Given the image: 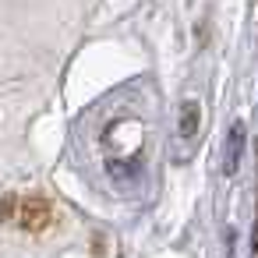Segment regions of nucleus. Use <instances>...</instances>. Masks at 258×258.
I'll list each match as a JSON object with an SVG mask.
<instances>
[{
    "instance_id": "obj_1",
    "label": "nucleus",
    "mask_w": 258,
    "mask_h": 258,
    "mask_svg": "<svg viewBox=\"0 0 258 258\" xmlns=\"http://www.w3.org/2000/svg\"><path fill=\"white\" fill-rule=\"evenodd\" d=\"M0 212H4V219L8 223H15V226H22V230H29V233H39V230H46L50 223H53V205L46 202V198H11V202H4L0 205Z\"/></svg>"
},
{
    "instance_id": "obj_2",
    "label": "nucleus",
    "mask_w": 258,
    "mask_h": 258,
    "mask_svg": "<svg viewBox=\"0 0 258 258\" xmlns=\"http://www.w3.org/2000/svg\"><path fill=\"white\" fill-rule=\"evenodd\" d=\"M198 120V106L195 103H184V124H180V131H184V138L191 135V124Z\"/></svg>"
}]
</instances>
